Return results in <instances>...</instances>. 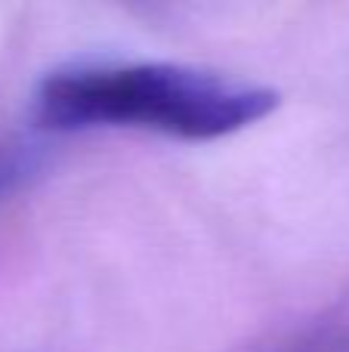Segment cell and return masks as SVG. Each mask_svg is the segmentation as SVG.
I'll return each instance as SVG.
<instances>
[{
  "label": "cell",
  "instance_id": "3957f363",
  "mask_svg": "<svg viewBox=\"0 0 349 352\" xmlns=\"http://www.w3.org/2000/svg\"><path fill=\"white\" fill-rule=\"evenodd\" d=\"M43 167V152L31 142H3L0 146V204L22 186H28Z\"/></svg>",
  "mask_w": 349,
  "mask_h": 352
},
{
  "label": "cell",
  "instance_id": "6da1fadb",
  "mask_svg": "<svg viewBox=\"0 0 349 352\" xmlns=\"http://www.w3.org/2000/svg\"><path fill=\"white\" fill-rule=\"evenodd\" d=\"M272 87L177 62L74 65L47 74L34 118L47 130H148L189 142L232 136L278 109Z\"/></svg>",
  "mask_w": 349,
  "mask_h": 352
},
{
  "label": "cell",
  "instance_id": "7a4b0ae2",
  "mask_svg": "<svg viewBox=\"0 0 349 352\" xmlns=\"http://www.w3.org/2000/svg\"><path fill=\"white\" fill-rule=\"evenodd\" d=\"M278 352H349V303L322 312L315 322L284 340Z\"/></svg>",
  "mask_w": 349,
  "mask_h": 352
}]
</instances>
